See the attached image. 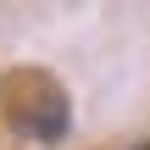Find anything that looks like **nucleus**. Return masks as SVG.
I'll return each instance as SVG.
<instances>
[{"label": "nucleus", "instance_id": "f257e3e1", "mask_svg": "<svg viewBox=\"0 0 150 150\" xmlns=\"http://www.w3.org/2000/svg\"><path fill=\"white\" fill-rule=\"evenodd\" d=\"M6 117H11V128H17L22 139H33V145H56V139H67V128H72V106H67L61 89L22 95V100L6 106Z\"/></svg>", "mask_w": 150, "mask_h": 150}]
</instances>
